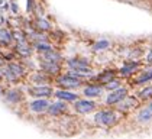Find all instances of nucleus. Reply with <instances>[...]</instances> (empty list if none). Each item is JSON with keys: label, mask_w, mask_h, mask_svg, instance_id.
<instances>
[{"label": "nucleus", "mask_w": 152, "mask_h": 139, "mask_svg": "<svg viewBox=\"0 0 152 139\" xmlns=\"http://www.w3.org/2000/svg\"><path fill=\"white\" fill-rule=\"evenodd\" d=\"M55 97L59 100H64V102H77L78 100V96L75 93L67 91V90H58V91L54 93Z\"/></svg>", "instance_id": "f3484780"}, {"label": "nucleus", "mask_w": 152, "mask_h": 139, "mask_svg": "<svg viewBox=\"0 0 152 139\" xmlns=\"http://www.w3.org/2000/svg\"><path fill=\"white\" fill-rule=\"evenodd\" d=\"M122 87V81L115 78V80H112L110 83H107L104 86L106 90H109V91H113V90H117V89H120Z\"/></svg>", "instance_id": "a878e982"}, {"label": "nucleus", "mask_w": 152, "mask_h": 139, "mask_svg": "<svg viewBox=\"0 0 152 139\" xmlns=\"http://www.w3.org/2000/svg\"><path fill=\"white\" fill-rule=\"evenodd\" d=\"M41 58L42 59H47V61H61V54L57 52L55 49H52V51H48L45 54H41Z\"/></svg>", "instance_id": "412c9836"}, {"label": "nucleus", "mask_w": 152, "mask_h": 139, "mask_svg": "<svg viewBox=\"0 0 152 139\" xmlns=\"http://www.w3.org/2000/svg\"><path fill=\"white\" fill-rule=\"evenodd\" d=\"M1 78H3V74H1V72H0V80H1Z\"/></svg>", "instance_id": "473e14b6"}, {"label": "nucleus", "mask_w": 152, "mask_h": 139, "mask_svg": "<svg viewBox=\"0 0 152 139\" xmlns=\"http://www.w3.org/2000/svg\"><path fill=\"white\" fill-rule=\"evenodd\" d=\"M65 112H67V104H65L64 100L55 102V103L49 104V107H48V113L51 116H59L62 113H65Z\"/></svg>", "instance_id": "ddd939ff"}, {"label": "nucleus", "mask_w": 152, "mask_h": 139, "mask_svg": "<svg viewBox=\"0 0 152 139\" xmlns=\"http://www.w3.org/2000/svg\"><path fill=\"white\" fill-rule=\"evenodd\" d=\"M149 81H152V64H148L146 67L140 70V72H138V77H135L132 80V84L133 86H143Z\"/></svg>", "instance_id": "39448f33"}, {"label": "nucleus", "mask_w": 152, "mask_h": 139, "mask_svg": "<svg viewBox=\"0 0 152 139\" xmlns=\"http://www.w3.org/2000/svg\"><path fill=\"white\" fill-rule=\"evenodd\" d=\"M48 107H49V103H48V100H45V99H36V100L29 103V110L34 112V113L48 112Z\"/></svg>", "instance_id": "f8f14e48"}, {"label": "nucleus", "mask_w": 152, "mask_h": 139, "mask_svg": "<svg viewBox=\"0 0 152 139\" xmlns=\"http://www.w3.org/2000/svg\"><path fill=\"white\" fill-rule=\"evenodd\" d=\"M96 107H97V104L91 102V100H77V102H74V109H75V112H78V113H81V115H87V113H91L96 110Z\"/></svg>", "instance_id": "423d86ee"}, {"label": "nucleus", "mask_w": 152, "mask_h": 139, "mask_svg": "<svg viewBox=\"0 0 152 139\" xmlns=\"http://www.w3.org/2000/svg\"><path fill=\"white\" fill-rule=\"evenodd\" d=\"M18 10H19V7L16 6V3H12V12L13 13H18Z\"/></svg>", "instance_id": "7c9ffc66"}, {"label": "nucleus", "mask_w": 152, "mask_h": 139, "mask_svg": "<svg viewBox=\"0 0 152 139\" xmlns=\"http://www.w3.org/2000/svg\"><path fill=\"white\" fill-rule=\"evenodd\" d=\"M0 67H4V61H3L1 57H0Z\"/></svg>", "instance_id": "2f4dec72"}, {"label": "nucleus", "mask_w": 152, "mask_h": 139, "mask_svg": "<svg viewBox=\"0 0 152 139\" xmlns=\"http://www.w3.org/2000/svg\"><path fill=\"white\" fill-rule=\"evenodd\" d=\"M109 48H110V41L109 39H99L93 45V51L94 52H100V51H106Z\"/></svg>", "instance_id": "aec40b11"}, {"label": "nucleus", "mask_w": 152, "mask_h": 139, "mask_svg": "<svg viewBox=\"0 0 152 139\" xmlns=\"http://www.w3.org/2000/svg\"><path fill=\"white\" fill-rule=\"evenodd\" d=\"M136 120L139 122V123H148V122H151L152 120V106H145V107H142L139 110V113L136 116Z\"/></svg>", "instance_id": "4468645a"}, {"label": "nucleus", "mask_w": 152, "mask_h": 139, "mask_svg": "<svg viewBox=\"0 0 152 139\" xmlns=\"http://www.w3.org/2000/svg\"><path fill=\"white\" fill-rule=\"evenodd\" d=\"M36 29L39 31V32H45V31H49L51 29V23L48 22L47 19H42V18H39L38 20H36Z\"/></svg>", "instance_id": "b1692460"}, {"label": "nucleus", "mask_w": 152, "mask_h": 139, "mask_svg": "<svg viewBox=\"0 0 152 139\" xmlns=\"http://www.w3.org/2000/svg\"><path fill=\"white\" fill-rule=\"evenodd\" d=\"M13 41V35L6 29V28H1L0 29V42L3 45H9L10 42Z\"/></svg>", "instance_id": "6ab92c4d"}, {"label": "nucleus", "mask_w": 152, "mask_h": 139, "mask_svg": "<svg viewBox=\"0 0 152 139\" xmlns=\"http://www.w3.org/2000/svg\"><path fill=\"white\" fill-rule=\"evenodd\" d=\"M41 68L44 70V72H47L48 75H58L61 71V64L58 61H47L42 59L41 61Z\"/></svg>", "instance_id": "1a4fd4ad"}, {"label": "nucleus", "mask_w": 152, "mask_h": 139, "mask_svg": "<svg viewBox=\"0 0 152 139\" xmlns=\"http://www.w3.org/2000/svg\"><path fill=\"white\" fill-rule=\"evenodd\" d=\"M4 99L9 102V103H19V102H22L23 100V94L20 90H18V89H13V90H7L6 91V96H4Z\"/></svg>", "instance_id": "dca6fc26"}, {"label": "nucleus", "mask_w": 152, "mask_h": 139, "mask_svg": "<svg viewBox=\"0 0 152 139\" xmlns=\"http://www.w3.org/2000/svg\"><path fill=\"white\" fill-rule=\"evenodd\" d=\"M54 48L49 45V44H47V42H38L36 44V51L39 52V54H45V52H48V51H52Z\"/></svg>", "instance_id": "cd10ccee"}, {"label": "nucleus", "mask_w": 152, "mask_h": 139, "mask_svg": "<svg viewBox=\"0 0 152 139\" xmlns=\"http://www.w3.org/2000/svg\"><path fill=\"white\" fill-rule=\"evenodd\" d=\"M9 70L12 71L15 75H18V77H22L25 74V71H23V68H22V65H19V64H16V62H10L9 65Z\"/></svg>", "instance_id": "393cba45"}, {"label": "nucleus", "mask_w": 152, "mask_h": 139, "mask_svg": "<svg viewBox=\"0 0 152 139\" xmlns=\"http://www.w3.org/2000/svg\"><path fill=\"white\" fill-rule=\"evenodd\" d=\"M32 81L36 83V84H45L49 81V77H48L47 72H35L32 75Z\"/></svg>", "instance_id": "5701e85b"}, {"label": "nucleus", "mask_w": 152, "mask_h": 139, "mask_svg": "<svg viewBox=\"0 0 152 139\" xmlns=\"http://www.w3.org/2000/svg\"><path fill=\"white\" fill-rule=\"evenodd\" d=\"M119 120L117 113L115 110H110V109H104V110H99L96 116H94V122L97 125L103 127H112L115 126Z\"/></svg>", "instance_id": "f257e3e1"}, {"label": "nucleus", "mask_w": 152, "mask_h": 139, "mask_svg": "<svg viewBox=\"0 0 152 139\" xmlns=\"http://www.w3.org/2000/svg\"><path fill=\"white\" fill-rule=\"evenodd\" d=\"M34 6H35V1L34 0H28V6H26L28 12H34Z\"/></svg>", "instance_id": "c85d7f7f"}, {"label": "nucleus", "mask_w": 152, "mask_h": 139, "mask_svg": "<svg viewBox=\"0 0 152 139\" xmlns=\"http://www.w3.org/2000/svg\"><path fill=\"white\" fill-rule=\"evenodd\" d=\"M149 106H152V100H149Z\"/></svg>", "instance_id": "72a5a7b5"}, {"label": "nucleus", "mask_w": 152, "mask_h": 139, "mask_svg": "<svg viewBox=\"0 0 152 139\" xmlns=\"http://www.w3.org/2000/svg\"><path fill=\"white\" fill-rule=\"evenodd\" d=\"M57 84L59 87H62L64 90H67V89H77V87H80L83 84V80L67 72L65 75H59L57 78Z\"/></svg>", "instance_id": "7ed1b4c3"}, {"label": "nucleus", "mask_w": 152, "mask_h": 139, "mask_svg": "<svg viewBox=\"0 0 152 139\" xmlns=\"http://www.w3.org/2000/svg\"><path fill=\"white\" fill-rule=\"evenodd\" d=\"M28 93L32 96V97H36V99H45V97H49L52 96V89L48 87V86H34V87H29L28 89Z\"/></svg>", "instance_id": "0eeeda50"}, {"label": "nucleus", "mask_w": 152, "mask_h": 139, "mask_svg": "<svg viewBox=\"0 0 152 139\" xmlns=\"http://www.w3.org/2000/svg\"><path fill=\"white\" fill-rule=\"evenodd\" d=\"M115 78H116V71L115 70H106V71H103V72H100V74H97V75L93 77V80L97 81V84H102L103 87L107 83L115 80Z\"/></svg>", "instance_id": "9d476101"}, {"label": "nucleus", "mask_w": 152, "mask_h": 139, "mask_svg": "<svg viewBox=\"0 0 152 139\" xmlns=\"http://www.w3.org/2000/svg\"><path fill=\"white\" fill-rule=\"evenodd\" d=\"M146 62H148V64H152V49H149V52L146 54Z\"/></svg>", "instance_id": "c756f323"}, {"label": "nucleus", "mask_w": 152, "mask_h": 139, "mask_svg": "<svg viewBox=\"0 0 152 139\" xmlns=\"http://www.w3.org/2000/svg\"><path fill=\"white\" fill-rule=\"evenodd\" d=\"M1 74H3V77H6V80H9L10 83H16L18 81V75H15L12 71L9 70V67H6V68H3V71H1Z\"/></svg>", "instance_id": "bb28decb"}, {"label": "nucleus", "mask_w": 152, "mask_h": 139, "mask_svg": "<svg viewBox=\"0 0 152 139\" xmlns=\"http://www.w3.org/2000/svg\"><path fill=\"white\" fill-rule=\"evenodd\" d=\"M136 104H138L136 99H133V97L128 96L126 99H123L120 103L117 104V110H119V112H128V110H130V109H135Z\"/></svg>", "instance_id": "2eb2a0df"}, {"label": "nucleus", "mask_w": 152, "mask_h": 139, "mask_svg": "<svg viewBox=\"0 0 152 139\" xmlns=\"http://www.w3.org/2000/svg\"><path fill=\"white\" fill-rule=\"evenodd\" d=\"M15 49H16V52H18V54H20L22 57H29V55H31V52H32L31 45L28 44V41H26V39H25V41H20V42H18Z\"/></svg>", "instance_id": "a211bd4d"}, {"label": "nucleus", "mask_w": 152, "mask_h": 139, "mask_svg": "<svg viewBox=\"0 0 152 139\" xmlns=\"http://www.w3.org/2000/svg\"><path fill=\"white\" fill-rule=\"evenodd\" d=\"M140 68V62L139 61H126L123 64V67L119 70V74L122 77H132L133 74L138 72V70Z\"/></svg>", "instance_id": "6e6552de"}, {"label": "nucleus", "mask_w": 152, "mask_h": 139, "mask_svg": "<svg viewBox=\"0 0 152 139\" xmlns=\"http://www.w3.org/2000/svg\"><path fill=\"white\" fill-rule=\"evenodd\" d=\"M67 64H68V67H70L71 70L77 71L78 74L84 75L86 78L93 74V68L90 67L88 59H84V58H72L70 61H67Z\"/></svg>", "instance_id": "f03ea898"}, {"label": "nucleus", "mask_w": 152, "mask_h": 139, "mask_svg": "<svg viewBox=\"0 0 152 139\" xmlns=\"http://www.w3.org/2000/svg\"><path fill=\"white\" fill-rule=\"evenodd\" d=\"M138 97L140 100H152V86H145L138 93Z\"/></svg>", "instance_id": "4be33fe9"}, {"label": "nucleus", "mask_w": 152, "mask_h": 139, "mask_svg": "<svg viewBox=\"0 0 152 139\" xmlns=\"http://www.w3.org/2000/svg\"><path fill=\"white\" fill-rule=\"evenodd\" d=\"M0 96H1V90H0Z\"/></svg>", "instance_id": "f704fd0d"}, {"label": "nucleus", "mask_w": 152, "mask_h": 139, "mask_svg": "<svg viewBox=\"0 0 152 139\" xmlns=\"http://www.w3.org/2000/svg\"><path fill=\"white\" fill-rule=\"evenodd\" d=\"M126 97H128V89L126 87H120L117 90H113V91L109 93V96L106 97V104H109V106H117Z\"/></svg>", "instance_id": "20e7f679"}, {"label": "nucleus", "mask_w": 152, "mask_h": 139, "mask_svg": "<svg viewBox=\"0 0 152 139\" xmlns=\"http://www.w3.org/2000/svg\"><path fill=\"white\" fill-rule=\"evenodd\" d=\"M103 90H104V87L102 84H88V86H86L83 89V93H84L86 97L94 99V97H100Z\"/></svg>", "instance_id": "9b49d317"}]
</instances>
